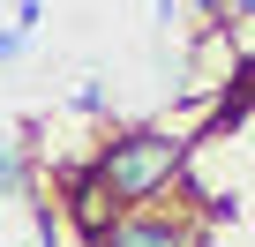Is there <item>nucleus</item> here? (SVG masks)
<instances>
[{
  "label": "nucleus",
  "instance_id": "nucleus-1",
  "mask_svg": "<svg viewBox=\"0 0 255 247\" xmlns=\"http://www.w3.org/2000/svg\"><path fill=\"white\" fill-rule=\"evenodd\" d=\"M90 172L113 195V210H150V202H165L188 180V143L173 128H120V135L98 143Z\"/></svg>",
  "mask_w": 255,
  "mask_h": 247
},
{
  "label": "nucleus",
  "instance_id": "nucleus-2",
  "mask_svg": "<svg viewBox=\"0 0 255 247\" xmlns=\"http://www.w3.org/2000/svg\"><path fill=\"white\" fill-rule=\"evenodd\" d=\"M90 247H210V225H203V210L150 202V210H120Z\"/></svg>",
  "mask_w": 255,
  "mask_h": 247
},
{
  "label": "nucleus",
  "instance_id": "nucleus-3",
  "mask_svg": "<svg viewBox=\"0 0 255 247\" xmlns=\"http://www.w3.org/2000/svg\"><path fill=\"white\" fill-rule=\"evenodd\" d=\"M60 202H68V217H75V232H83V240H98V232L120 217V210H113V195L98 187V172H90V165H75V172L60 180Z\"/></svg>",
  "mask_w": 255,
  "mask_h": 247
},
{
  "label": "nucleus",
  "instance_id": "nucleus-4",
  "mask_svg": "<svg viewBox=\"0 0 255 247\" xmlns=\"http://www.w3.org/2000/svg\"><path fill=\"white\" fill-rule=\"evenodd\" d=\"M0 195H30V172H23V158H15L8 135H0Z\"/></svg>",
  "mask_w": 255,
  "mask_h": 247
},
{
  "label": "nucleus",
  "instance_id": "nucleus-5",
  "mask_svg": "<svg viewBox=\"0 0 255 247\" xmlns=\"http://www.w3.org/2000/svg\"><path fill=\"white\" fill-rule=\"evenodd\" d=\"M68 105H75V112H105V82H98V75H83V82H75V97H68Z\"/></svg>",
  "mask_w": 255,
  "mask_h": 247
},
{
  "label": "nucleus",
  "instance_id": "nucleus-6",
  "mask_svg": "<svg viewBox=\"0 0 255 247\" xmlns=\"http://www.w3.org/2000/svg\"><path fill=\"white\" fill-rule=\"evenodd\" d=\"M23 45H30V38H23V30H0V60H15V53H23Z\"/></svg>",
  "mask_w": 255,
  "mask_h": 247
}]
</instances>
